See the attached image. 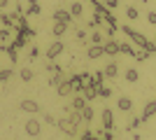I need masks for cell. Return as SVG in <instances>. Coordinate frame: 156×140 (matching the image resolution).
Instances as JSON below:
<instances>
[{"mask_svg": "<svg viewBox=\"0 0 156 140\" xmlns=\"http://www.w3.org/2000/svg\"><path fill=\"white\" fill-rule=\"evenodd\" d=\"M28 5H30V7H28V16H35V14H40V12H42V5H40V2H37V0H28Z\"/></svg>", "mask_w": 156, "mask_h": 140, "instance_id": "21", "label": "cell"}, {"mask_svg": "<svg viewBox=\"0 0 156 140\" xmlns=\"http://www.w3.org/2000/svg\"><path fill=\"white\" fill-rule=\"evenodd\" d=\"M54 21H61V23H68V26H70L72 23V14L68 12V9H56V12H54Z\"/></svg>", "mask_w": 156, "mask_h": 140, "instance_id": "9", "label": "cell"}, {"mask_svg": "<svg viewBox=\"0 0 156 140\" xmlns=\"http://www.w3.org/2000/svg\"><path fill=\"white\" fill-rule=\"evenodd\" d=\"M103 5H105V7H107V9H114V7H117V5H119V0H105Z\"/></svg>", "mask_w": 156, "mask_h": 140, "instance_id": "37", "label": "cell"}, {"mask_svg": "<svg viewBox=\"0 0 156 140\" xmlns=\"http://www.w3.org/2000/svg\"><path fill=\"white\" fill-rule=\"evenodd\" d=\"M107 80V77H105V73L103 70H98V73H93V75H89V80H86V87H103V82Z\"/></svg>", "mask_w": 156, "mask_h": 140, "instance_id": "7", "label": "cell"}, {"mask_svg": "<svg viewBox=\"0 0 156 140\" xmlns=\"http://www.w3.org/2000/svg\"><path fill=\"white\" fill-rule=\"evenodd\" d=\"M19 80L21 82H33V80H35V73H33V68H21V70H19Z\"/></svg>", "mask_w": 156, "mask_h": 140, "instance_id": "16", "label": "cell"}, {"mask_svg": "<svg viewBox=\"0 0 156 140\" xmlns=\"http://www.w3.org/2000/svg\"><path fill=\"white\" fill-rule=\"evenodd\" d=\"M147 21L149 26H156V12H147Z\"/></svg>", "mask_w": 156, "mask_h": 140, "instance_id": "36", "label": "cell"}, {"mask_svg": "<svg viewBox=\"0 0 156 140\" xmlns=\"http://www.w3.org/2000/svg\"><path fill=\"white\" fill-rule=\"evenodd\" d=\"M56 126H58L61 131H65L68 135H75V133H77V126H79V124H75V121H72L70 117H61Z\"/></svg>", "mask_w": 156, "mask_h": 140, "instance_id": "2", "label": "cell"}, {"mask_svg": "<svg viewBox=\"0 0 156 140\" xmlns=\"http://www.w3.org/2000/svg\"><path fill=\"white\" fill-rule=\"evenodd\" d=\"M56 93H58L61 98H68V96L72 93V82L63 77V80H61L58 84H56Z\"/></svg>", "mask_w": 156, "mask_h": 140, "instance_id": "5", "label": "cell"}, {"mask_svg": "<svg viewBox=\"0 0 156 140\" xmlns=\"http://www.w3.org/2000/svg\"><path fill=\"white\" fill-rule=\"evenodd\" d=\"M61 80H63V75H54L51 80H49V87H54V89H56V84H58Z\"/></svg>", "mask_w": 156, "mask_h": 140, "instance_id": "34", "label": "cell"}, {"mask_svg": "<svg viewBox=\"0 0 156 140\" xmlns=\"http://www.w3.org/2000/svg\"><path fill=\"white\" fill-rule=\"evenodd\" d=\"M126 16H128V19H133V21H135L137 16H140V12H137V7H133V5H130L128 9H126Z\"/></svg>", "mask_w": 156, "mask_h": 140, "instance_id": "30", "label": "cell"}, {"mask_svg": "<svg viewBox=\"0 0 156 140\" xmlns=\"http://www.w3.org/2000/svg\"><path fill=\"white\" fill-rule=\"evenodd\" d=\"M103 128L105 131H112V128H114V117H112V110H107V107L103 110Z\"/></svg>", "mask_w": 156, "mask_h": 140, "instance_id": "11", "label": "cell"}, {"mask_svg": "<svg viewBox=\"0 0 156 140\" xmlns=\"http://www.w3.org/2000/svg\"><path fill=\"white\" fill-rule=\"evenodd\" d=\"M63 49H65V45H63V42H58V40H56V42H51V45H49V49H47V59H49V61H54L56 56H61V54H63Z\"/></svg>", "mask_w": 156, "mask_h": 140, "instance_id": "6", "label": "cell"}, {"mask_svg": "<svg viewBox=\"0 0 156 140\" xmlns=\"http://www.w3.org/2000/svg\"><path fill=\"white\" fill-rule=\"evenodd\" d=\"M154 42H156V38H154Z\"/></svg>", "mask_w": 156, "mask_h": 140, "instance_id": "41", "label": "cell"}, {"mask_svg": "<svg viewBox=\"0 0 156 140\" xmlns=\"http://www.w3.org/2000/svg\"><path fill=\"white\" fill-rule=\"evenodd\" d=\"M68 12L72 14V19H79V16H82V12H84V5H82V2H72Z\"/></svg>", "mask_w": 156, "mask_h": 140, "instance_id": "20", "label": "cell"}, {"mask_svg": "<svg viewBox=\"0 0 156 140\" xmlns=\"http://www.w3.org/2000/svg\"><path fill=\"white\" fill-rule=\"evenodd\" d=\"M103 52L107 54V56H114V54H119V42L114 40V38L105 40V42H103Z\"/></svg>", "mask_w": 156, "mask_h": 140, "instance_id": "8", "label": "cell"}, {"mask_svg": "<svg viewBox=\"0 0 156 140\" xmlns=\"http://www.w3.org/2000/svg\"><path fill=\"white\" fill-rule=\"evenodd\" d=\"M86 105H89V103H86V98H84V96H75V98L70 100V107H72V110H77V112H82V110H84Z\"/></svg>", "mask_w": 156, "mask_h": 140, "instance_id": "14", "label": "cell"}, {"mask_svg": "<svg viewBox=\"0 0 156 140\" xmlns=\"http://www.w3.org/2000/svg\"><path fill=\"white\" fill-rule=\"evenodd\" d=\"M19 110H21V112H28V114H37L40 112V105L33 98H23L19 103Z\"/></svg>", "mask_w": 156, "mask_h": 140, "instance_id": "3", "label": "cell"}, {"mask_svg": "<svg viewBox=\"0 0 156 140\" xmlns=\"http://www.w3.org/2000/svg\"><path fill=\"white\" fill-rule=\"evenodd\" d=\"M51 31H54V35H56V38H61V35H63L65 31H68V23H61V21H56Z\"/></svg>", "mask_w": 156, "mask_h": 140, "instance_id": "25", "label": "cell"}, {"mask_svg": "<svg viewBox=\"0 0 156 140\" xmlns=\"http://www.w3.org/2000/svg\"><path fill=\"white\" fill-rule=\"evenodd\" d=\"M112 96V89L107 87H98V98H110Z\"/></svg>", "mask_w": 156, "mask_h": 140, "instance_id": "29", "label": "cell"}, {"mask_svg": "<svg viewBox=\"0 0 156 140\" xmlns=\"http://www.w3.org/2000/svg\"><path fill=\"white\" fill-rule=\"evenodd\" d=\"M77 38L79 40H86V31H77Z\"/></svg>", "mask_w": 156, "mask_h": 140, "instance_id": "39", "label": "cell"}, {"mask_svg": "<svg viewBox=\"0 0 156 140\" xmlns=\"http://www.w3.org/2000/svg\"><path fill=\"white\" fill-rule=\"evenodd\" d=\"M135 59L140 61V63H142V61H147V59H149V54H147V52L142 49V52H135Z\"/></svg>", "mask_w": 156, "mask_h": 140, "instance_id": "33", "label": "cell"}, {"mask_svg": "<svg viewBox=\"0 0 156 140\" xmlns=\"http://www.w3.org/2000/svg\"><path fill=\"white\" fill-rule=\"evenodd\" d=\"M121 31H124V33H126V35L130 38V42H133V45H137L140 49H144L147 54H154V52H156V42L147 40V38H144L142 33H137V31H133L130 26H121Z\"/></svg>", "mask_w": 156, "mask_h": 140, "instance_id": "1", "label": "cell"}, {"mask_svg": "<svg viewBox=\"0 0 156 140\" xmlns=\"http://www.w3.org/2000/svg\"><path fill=\"white\" fill-rule=\"evenodd\" d=\"M137 80H140V73H137L135 68H128V70H126V82L133 84V82H137Z\"/></svg>", "mask_w": 156, "mask_h": 140, "instance_id": "24", "label": "cell"}, {"mask_svg": "<svg viewBox=\"0 0 156 140\" xmlns=\"http://www.w3.org/2000/svg\"><path fill=\"white\" fill-rule=\"evenodd\" d=\"M82 119L84 121H93V107L91 105H86L84 110H82Z\"/></svg>", "mask_w": 156, "mask_h": 140, "instance_id": "27", "label": "cell"}, {"mask_svg": "<svg viewBox=\"0 0 156 140\" xmlns=\"http://www.w3.org/2000/svg\"><path fill=\"white\" fill-rule=\"evenodd\" d=\"M103 42H105L103 33H98V31H93V33H91V45H103Z\"/></svg>", "mask_w": 156, "mask_h": 140, "instance_id": "28", "label": "cell"}, {"mask_svg": "<svg viewBox=\"0 0 156 140\" xmlns=\"http://www.w3.org/2000/svg\"><path fill=\"white\" fill-rule=\"evenodd\" d=\"M154 114H156V100H149V103L144 105V110H142V121H149Z\"/></svg>", "mask_w": 156, "mask_h": 140, "instance_id": "12", "label": "cell"}, {"mask_svg": "<svg viewBox=\"0 0 156 140\" xmlns=\"http://www.w3.org/2000/svg\"><path fill=\"white\" fill-rule=\"evenodd\" d=\"M105 77H107V80H114V77H117V73H119V68H117V63H114V61H112V63H107V66H105Z\"/></svg>", "mask_w": 156, "mask_h": 140, "instance_id": "17", "label": "cell"}, {"mask_svg": "<svg viewBox=\"0 0 156 140\" xmlns=\"http://www.w3.org/2000/svg\"><path fill=\"white\" fill-rule=\"evenodd\" d=\"M44 121L49 124V126H56V124H58V119H56L54 114H44Z\"/></svg>", "mask_w": 156, "mask_h": 140, "instance_id": "32", "label": "cell"}, {"mask_svg": "<svg viewBox=\"0 0 156 140\" xmlns=\"http://www.w3.org/2000/svg\"><path fill=\"white\" fill-rule=\"evenodd\" d=\"M82 96L86 98V103H91V100H96V98H98V89H96V87H84Z\"/></svg>", "mask_w": 156, "mask_h": 140, "instance_id": "18", "label": "cell"}, {"mask_svg": "<svg viewBox=\"0 0 156 140\" xmlns=\"http://www.w3.org/2000/svg\"><path fill=\"white\" fill-rule=\"evenodd\" d=\"M0 42H2V45H9V42H12V33H9V28H0Z\"/></svg>", "mask_w": 156, "mask_h": 140, "instance_id": "26", "label": "cell"}, {"mask_svg": "<svg viewBox=\"0 0 156 140\" xmlns=\"http://www.w3.org/2000/svg\"><path fill=\"white\" fill-rule=\"evenodd\" d=\"M117 107L121 110V112H130V110H133V98H128V96H119V98H117Z\"/></svg>", "mask_w": 156, "mask_h": 140, "instance_id": "10", "label": "cell"}, {"mask_svg": "<svg viewBox=\"0 0 156 140\" xmlns=\"http://www.w3.org/2000/svg\"><path fill=\"white\" fill-rule=\"evenodd\" d=\"M23 128H26V133L30 135V138H37V135L42 133V126H40V121L35 119V117H30V119L26 121V126H23Z\"/></svg>", "mask_w": 156, "mask_h": 140, "instance_id": "4", "label": "cell"}, {"mask_svg": "<svg viewBox=\"0 0 156 140\" xmlns=\"http://www.w3.org/2000/svg\"><path fill=\"white\" fill-rule=\"evenodd\" d=\"M47 70L54 75H61V66H56V63H47Z\"/></svg>", "mask_w": 156, "mask_h": 140, "instance_id": "31", "label": "cell"}, {"mask_svg": "<svg viewBox=\"0 0 156 140\" xmlns=\"http://www.w3.org/2000/svg\"><path fill=\"white\" fill-rule=\"evenodd\" d=\"M142 124V117H135V119H130V124H128V128H137Z\"/></svg>", "mask_w": 156, "mask_h": 140, "instance_id": "35", "label": "cell"}, {"mask_svg": "<svg viewBox=\"0 0 156 140\" xmlns=\"http://www.w3.org/2000/svg\"><path fill=\"white\" fill-rule=\"evenodd\" d=\"M14 77V68H0V84H5Z\"/></svg>", "mask_w": 156, "mask_h": 140, "instance_id": "19", "label": "cell"}, {"mask_svg": "<svg viewBox=\"0 0 156 140\" xmlns=\"http://www.w3.org/2000/svg\"><path fill=\"white\" fill-rule=\"evenodd\" d=\"M9 45H12V47H16V49H23V47L28 45V38H26L23 33H16V35L12 38V42H9Z\"/></svg>", "mask_w": 156, "mask_h": 140, "instance_id": "15", "label": "cell"}, {"mask_svg": "<svg viewBox=\"0 0 156 140\" xmlns=\"http://www.w3.org/2000/svg\"><path fill=\"white\" fill-rule=\"evenodd\" d=\"M37 56H40V49L37 47H30V59H37Z\"/></svg>", "mask_w": 156, "mask_h": 140, "instance_id": "38", "label": "cell"}, {"mask_svg": "<svg viewBox=\"0 0 156 140\" xmlns=\"http://www.w3.org/2000/svg\"><path fill=\"white\" fill-rule=\"evenodd\" d=\"M119 54H126V56H135V49L128 42H119Z\"/></svg>", "mask_w": 156, "mask_h": 140, "instance_id": "22", "label": "cell"}, {"mask_svg": "<svg viewBox=\"0 0 156 140\" xmlns=\"http://www.w3.org/2000/svg\"><path fill=\"white\" fill-rule=\"evenodd\" d=\"M0 23H2V28H14L12 14H5V12H0Z\"/></svg>", "mask_w": 156, "mask_h": 140, "instance_id": "23", "label": "cell"}, {"mask_svg": "<svg viewBox=\"0 0 156 140\" xmlns=\"http://www.w3.org/2000/svg\"><path fill=\"white\" fill-rule=\"evenodd\" d=\"M7 5H9V0H0V12H2V9H5Z\"/></svg>", "mask_w": 156, "mask_h": 140, "instance_id": "40", "label": "cell"}, {"mask_svg": "<svg viewBox=\"0 0 156 140\" xmlns=\"http://www.w3.org/2000/svg\"><path fill=\"white\" fill-rule=\"evenodd\" d=\"M103 45H89V49H86V56H89V59H100V56H103Z\"/></svg>", "mask_w": 156, "mask_h": 140, "instance_id": "13", "label": "cell"}]
</instances>
